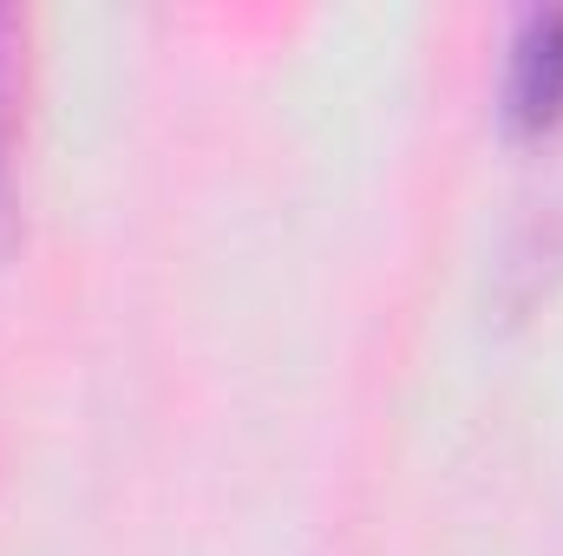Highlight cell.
<instances>
[{
	"label": "cell",
	"instance_id": "obj_1",
	"mask_svg": "<svg viewBox=\"0 0 563 556\" xmlns=\"http://www.w3.org/2000/svg\"><path fill=\"white\" fill-rule=\"evenodd\" d=\"M505 125L518 138H544L563 125V7L525 13L505 66Z\"/></svg>",
	"mask_w": 563,
	"mask_h": 556
},
{
	"label": "cell",
	"instance_id": "obj_2",
	"mask_svg": "<svg viewBox=\"0 0 563 556\" xmlns=\"http://www.w3.org/2000/svg\"><path fill=\"white\" fill-rule=\"evenodd\" d=\"M20 73H26V20L0 7V249L13 243V190H7V151L20 125Z\"/></svg>",
	"mask_w": 563,
	"mask_h": 556
}]
</instances>
